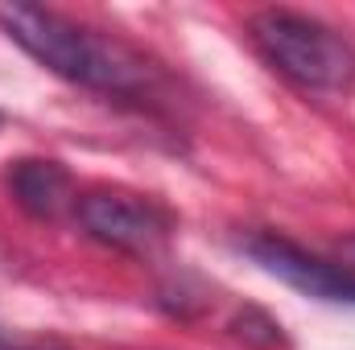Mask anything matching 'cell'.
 Returning a JSON list of instances; mask_svg holds the SVG:
<instances>
[{
  "label": "cell",
  "mask_w": 355,
  "mask_h": 350,
  "mask_svg": "<svg viewBox=\"0 0 355 350\" xmlns=\"http://www.w3.org/2000/svg\"><path fill=\"white\" fill-rule=\"evenodd\" d=\"M0 25L29 58H37L50 75L67 83L120 95V99L153 95L157 71L137 50H128L116 37L95 33L62 12L37 8V4H8L0 8Z\"/></svg>",
  "instance_id": "cell-1"
},
{
  "label": "cell",
  "mask_w": 355,
  "mask_h": 350,
  "mask_svg": "<svg viewBox=\"0 0 355 350\" xmlns=\"http://www.w3.org/2000/svg\"><path fill=\"white\" fill-rule=\"evenodd\" d=\"M8 350H67L62 342H21V347H8Z\"/></svg>",
  "instance_id": "cell-6"
},
{
  "label": "cell",
  "mask_w": 355,
  "mask_h": 350,
  "mask_svg": "<svg viewBox=\"0 0 355 350\" xmlns=\"http://www.w3.org/2000/svg\"><path fill=\"white\" fill-rule=\"evenodd\" d=\"M343 252H347V256H352V268H355V239H352V243H347V248H343Z\"/></svg>",
  "instance_id": "cell-7"
},
{
  "label": "cell",
  "mask_w": 355,
  "mask_h": 350,
  "mask_svg": "<svg viewBox=\"0 0 355 350\" xmlns=\"http://www.w3.org/2000/svg\"><path fill=\"white\" fill-rule=\"evenodd\" d=\"M75 214L91 239L116 252H128V256H149L170 239V214L141 194L91 190L75 202Z\"/></svg>",
  "instance_id": "cell-3"
},
{
  "label": "cell",
  "mask_w": 355,
  "mask_h": 350,
  "mask_svg": "<svg viewBox=\"0 0 355 350\" xmlns=\"http://www.w3.org/2000/svg\"><path fill=\"white\" fill-rule=\"evenodd\" d=\"M12 194L37 219H58L67 206L79 202L71 177H67V169L58 161H21L12 169Z\"/></svg>",
  "instance_id": "cell-5"
},
{
  "label": "cell",
  "mask_w": 355,
  "mask_h": 350,
  "mask_svg": "<svg viewBox=\"0 0 355 350\" xmlns=\"http://www.w3.org/2000/svg\"><path fill=\"white\" fill-rule=\"evenodd\" d=\"M0 350H8V342H4V338H0Z\"/></svg>",
  "instance_id": "cell-8"
},
{
  "label": "cell",
  "mask_w": 355,
  "mask_h": 350,
  "mask_svg": "<svg viewBox=\"0 0 355 350\" xmlns=\"http://www.w3.org/2000/svg\"><path fill=\"white\" fill-rule=\"evenodd\" d=\"M265 62L306 95L343 99L355 87V50L343 33L293 8H265L248 21Z\"/></svg>",
  "instance_id": "cell-2"
},
{
  "label": "cell",
  "mask_w": 355,
  "mask_h": 350,
  "mask_svg": "<svg viewBox=\"0 0 355 350\" xmlns=\"http://www.w3.org/2000/svg\"><path fill=\"white\" fill-rule=\"evenodd\" d=\"M252 260L265 268L268 276L285 280L289 288L306 293V297H318V301H347L355 305V268L352 264H331L272 231H261V235H248L240 243Z\"/></svg>",
  "instance_id": "cell-4"
}]
</instances>
